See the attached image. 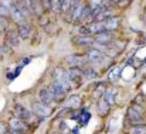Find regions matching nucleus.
I'll use <instances>...</instances> for the list:
<instances>
[{
  "instance_id": "nucleus-21",
  "label": "nucleus",
  "mask_w": 146,
  "mask_h": 134,
  "mask_svg": "<svg viewBox=\"0 0 146 134\" xmlns=\"http://www.w3.org/2000/svg\"><path fill=\"white\" fill-rule=\"evenodd\" d=\"M131 134H146V124L139 123V124H132Z\"/></svg>"
},
{
  "instance_id": "nucleus-11",
  "label": "nucleus",
  "mask_w": 146,
  "mask_h": 134,
  "mask_svg": "<svg viewBox=\"0 0 146 134\" xmlns=\"http://www.w3.org/2000/svg\"><path fill=\"white\" fill-rule=\"evenodd\" d=\"M95 43H99V44H111L112 41H115V34L112 31H108V30H104L101 33L95 34V38H94Z\"/></svg>"
},
{
  "instance_id": "nucleus-29",
  "label": "nucleus",
  "mask_w": 146,
  "mask_h": 134,
  "mask_svg": "<svg viewBox=\"0 0 146 134\" xmlns=\"http://www.w3.org/2000/svg\"><path fill=\"white\" fill-rule=\"evenodd\" d=\"M101 4H102V0H88V6L91 9H95V7L101 6Z\"/></svg>"
},
{
  "instance_id": "nucleus-23",
  "label": "nucleus",
  "mask_w": 146,
  "mask_h": 134,
  "mask_svg": "<svg viewBox=\"0 0 146 134\" xmlns=\"http://www.w3.org/2000/svg\"><path fill=\"white\" fill-rule=\"evenodd\" d=\"M82 69V76H85V78H88V79H95L97 78V72H95V69H92V68H81Z\"/></svg>"
},
{
  "instance_id": "nucleus-28",
  "label": "nucleus",
  "mask_w": 146,
  "mask_h": 134,
  "mask_svg": "<svg viewBox=\"0 0 146 134\" xmlns=\"http://www.w3.org/2000/svg\"><path fill=\"white\" fill-rule=\"evenodd\" d=\"M118 76H119V68H115V69L109 74V79H111V81H116Z\"/></svg>"
},
{
  "instance_id": "nucleus-15",
  "label": "nucleus",
  "mask_w": 146,
  "mask_h": 134,
  "mask_svg": "<svg viewBox=\"0 0 146 134\" xmlns=\"http://www.w3.org/2000/svg\"><path fill=\"white\" fill-rule=\"evenodd\" d=\"M116 92H118V89H116V88H113V86H111V88L105 89V92H104V99L106 100V103H108L109 106H113Z\"/></svg>"
},
{
  "instance_id": "nucleus-34",
  "label": "nucleus",
  "mask_w": 146,
  "mask_h": 134,
  "mask_svg": "<svg viewBox=\"0 0 146 134\" xmlns=\"http://www.w3.org/2000/svg\"><path fill=\"white\" fill-rule=\"evenodd\" d=\"M19 1H21V0H14V3H19Z\"/></svg>"
},
{
  "instance_id": "nucleus-30",
  "label": "nucleus",
  "mask_w": 146,
  "mask_h": 134,
  "mask_svg": "<svg viewBox=\"0 0 146 134\" xmlns=\"http://www.w3.org/2000/svg\"><path fill=\"white\" fill-rule=\"evenodd\" d=\"M38 1H41L44 7H47V9H50V0H38Z\"/></svg>"
},
{
  "instance_id": "nucleus-5",
  "label": "nucleus",
  "mask_w": 146,
  "mask_h": 134,
  "mask_svg": "<svg viewBox=\"0 0 146 134\" xmlns=\"http://www.w3.org/2000/svg\"><path fill=\"white\" fill-rule=\"evenodd\" d=\"M31 110H33V113L36 114V116H38L40 119H46V117H48L50 114L52 113V109L50 107V104H46V103H43V102H34L33 104H31Z\"/></svg>"
},
{
  "instance_id": "nucleus-7",
  "label": "nucleus",
  "mask_w": 146,
  "mask_h": 134,
  "mask_svg": "<svg viewBox=\"0 0 146 134\" xmlns=\"http://www.w3.org/2000/svg\"><path fill=\"white\" fill-rule=\"evenodd\" d=\"M47 89H48L50 93L52 95V97H54V100H55V102H62V100H64V97H65V93H67V92L62 89L57 82H54V81H52L48 86H47Z\"/></svg>"
},
{
  "instance_id": "nucleus-3",
  "label": "nucleus",
  "mask_w": 146,
  "mask_h": 134,
  "mask_svg": "<svg viewBox=\"0 0 146 134\" xmlns=\"http://www.w3.org/2000/svg\"><path fill=\"white\" fill-rule=\"evenodd\" d=\"M104 30H105V28H104V23L94 20V21H91V23L82 26V27L80 28V33L84 34V35H95V34L104 31Z\"/></svg>"
},
{
  "instance_id": "nucleus-20",
  "label": "nucleus",
  "mask_w": 146,
  "mask_h": 134,
  "mask_svg": "<svg viewBox=\"0 0 146 134\" xmlns=\"http://www.w3.org/2000/svg\"><path fill=\"white\" fill-rule=\"evenodd\" d=\"M81 104V99L77 96V95H72L71 97H68L67 100H65V107H78Z\"/></svg>"
},
{
  "instance_id": "nucleus-31",
  "label": "nucleus",
  "mask_w": 146,
  "mask_h": 134,
  "mask_svg": "<svg viewBox=\"0 0 146 134\" xmlns=\"http://www.w3.org/2000/svg\"><path fill=\"white\" fill-rule=\"evenodd\" d=\"M102 4H104V6H106V7H108V6H109V4H111V0H102Z\"/></svg>"
},
{
  "instance_id": "nucleus-26",
  "label": "nucleus",
  "mask_w": 146,
  "mask_h": 134,
  "mask_svg": "<svg viewBox=\"0 0 146 134\" xmlns=\"http://www.w3.org/2000/svg\"><path fill=\"white\" fill-rule=\"evenodd\" d=\"M72 3H74V0H61V11L62 13H68L71 10Z\"/></svg>"
},
{
  "instance_id": "nucleus-16",
  "label": "nucleus",
  "mask_w": 146,
  "mask_h": 134,
  "mask_svg": "<svg viewBox=\"0 0 146 134\" xmlns=\"http://www.w3.org/2000/svg\"><path fill=\"white\" fill-rule=\"evenodd\" d=\"M17 33L20 35V38H29L31 35V26H29L27 23H21V24H17Z\"/></svg>"
},
{
  "instance_id": "nucleus-32",
  "label": "nucleus",
  "mask_w": 146,
  "mask_h": 134,
  "mask_svg": "<svg viewBox=\"0 0 146 134\" xmlns=\"http://www.w3.org/2000/svg\"><path fill=\"white\" fill-rule=\"evenodd\" d=\"M111 3H122V0H111Z\"/></svg>"
},
{
  "instance_id": "nucleus-4",
  "label": "nucleus",
  "mask_w": 146,
  "mask_h": 134,
  "mask_svg": "<svg viewBox=\"0 0 146 134\" xmlns=\"http://www.w3.org/2000/svg\"><path fill=\"white\" fill-rule=\"evenodd\" d=\"M142 112H143V110L139 107V104L133 103V104L128 109V112H126V117H128V120H129L132 124H139V123H143Z\"/></svg>"
},
{
  "instance_id": "nucleus-24",
  "label": "nucleus",
  "mask_w": 146,
  "mask_h": 134,
  "mask_svg": "<svg viewBox=\"0 0 146 134\" xmlns=\"http://www.w3.org/2000/svg\"><path fill=\"white\" fill-rule=\"evenodd\" d=\"M13 4H14V0H0V9H1V11H4L7 14Z\"/></svg>"
},
{
  "instance_id": "nucleus-10",
  "label": "nucleus",
  "mask_w": 146,
  "mask_h": 134,
  "mask_svg": "<svg viewBox=\"0 0 146 134\" xmlns=\"http://www.w3.org/2000/svg\"><path fill=\"white\" fill-rule=\"evenodd\" d=\"M67 74H68V78H70V81H71L72 85H77V86L81 85V81H82V69H81V68H78V66H71V68L67 71Z\"/></svg>"
},
{
  "instance_id": "nucleus-14",
  "label": "nucleus",
  "mask_w": 146,
  "mask_h": 134,
  "mask_svg": "<svg viewBox=\"0 0 146 134\" xmlns=\"http://www.w3.org/2000/svg\"><path fill=\"white\" fill-rule=\"evenodd\" d=\"M38 100L43 102V103H46V104H52L55 102L54 97H52V95L50 93V90L47 88H43V89L38 90Z\"/></svg>"
},
{
  "instance_id": "nucleus-33",
  "label": "nucleus",
  "mask_w": 146,
  "mask_h": 134,
  "mask_svg": "<svg viewBox=\"0 0 146 134\" xmlns=\"http://www.w3.org/2000/svg\"><path fill=\"white\" fill-rule=\"evenodd\" d=\"M47 134H60V133H58V131H48Z\"/></svg>"
},
{
  "instance_id": "nucleus-25",
  "label": "nucleus",
  "mask_w": 146,
  "mask_h": 134,
  "mask_svg": "<svg viewBox=\"0 0 146 134\" xmlns=\"http://www.w3.org/2000/svg\"><path fill=\"white\" fill-rule=\"evenodd\" d=\"M50 9L54 13H60L61 11V0H50Z\"/></svg>"
},
{
  "instance_id": "nucleus-6",
  "label": "nucleus",
  "mask_w": 146,
  "mask_h": 134,
  "mask_svg": "<svg viewBox=\"0 0 146 134\" xmlns=\"http://www.w3.org/2000/svg\"><path fill=\"white\" fill-rule=\"evenodd\" d=\"M9 14H10V18H11L16 24H21V23H24V21H26V18L29 17V16L24 13V10H23L17 3H14V4L10 7Z\"/></svg>"
},
{
  "instance_id": "nucleus-8",
  "label": "nucleus",
  "mask_w": 146,
  "mask_h": 134,
  "mask_svg": "<svg viewBox=\"0 0 146 134\" xmlns=\"http://www.w3.org/2000/svg\"><path fill=\"white\" fill-rule=\"evenodd\" d=\"M13 112H14V116H16V117H19V119H21V120H24V122L31 120L33 116H34V113H33L31 110H29L27 107H24L23 104H16L14 109H13Z\"/></svg>"
},
{
  "instance_id": "nucleus-9",
  "label": "nucleus",
  "mask_w": 146,
  "mask_h": 134,
  "mask_svg": "<svg viewBox=\"0 0 146 134\" xmlns=\"http://www.w3.org/2000/svg\"><path fill=\"white\" fill-rule=\"evenodd\" d=\"M65 62H67L70 66H78V68H82L84 65L88 64L85 55H77V54L67 55V56H65Z\"/></svg>"
},
{
  "instance_id": "nucleus-19",
  "label": "nucleus",
  "mask_w": 146,
  "mask_h": 134,
  "mask_svg": "<svg viewBox=\"0 0 146 134\" xmlns=\"http://www.w3.org/2000/svg\"><path fill=\"white\" fill-rule=\"evenodd\" d=\"M98 114L99 116H106L108 114V112H109V109H111V106L106 103V100L102 97L99 102H98Z\"/></svg>"
},
{
  "instance_id": "nucleus-13",
  "label": "nucleus",
  "mask_w": 146,
  "mask_h": 134,
  "mask_svg": "<svg viewBox=\"0 0 146 134\" xmlns=\"http://www.w3.org/2000/svg\"><path fill=\"white\" fill-rule=\"evenodd\" d=\"M102 23H104V28H105V30H108V31H115V30L119 27V18H118V17H115V16L108 17V18H106V20H104Z\"/></svg>"
},
{
  "instance_id": "nucleus-35",
  "label": "nucleus",
  "mask_w": 146,
  "mask_h": 134,
  "mask_svg": "<svg viewBox=\"0 0 146 134\" xmlns=\"http://www.w3.org/2000/svg\"><path fill=\"white\" fill-rule=\"evenodd\" d=\"M33 1H34V3H37V1H38V0H33Z\"/></svg>"
},
{
  "instance_id": "nucleus-22",
  "label": "nucleus",
  "mask_w": 146,
  "mask_h": 134,
  "mask_svg": "<svg viewBox=\"0 0 146 134\" xmlns=\"http://www.w3.org/2000/svg\"><path fill=\"white\" fill-rule=\"evenodd\" d=\"M88 17H91V7H90V6H84V9H82V11H81V14H80L78 20H77V23L85 21ZM91 18H92V17H91Z\"/></svg>"
},
{
  "instance_id": "nucleus-17",
  "label": "nucleus",
  "mask_w": 146,
  "mask_h": 134,
  "mask_svg": "<svg viewBox=\"0 0 146 134\" xmlns=\"http://www.w3.org/2000/svg\"><path fill=\"white\" fill-rule=\"evenodd\" d=\"M72 41H74V44L81 45V47H88V45L94 44V38L91 35H84V34H81L80 37H75Z\"/></svg>"
},
{
  "instance_id": "nucleus-18",
  "label": "nucleus",
  "mask_w": 146,
  "mask_h": 134,
  "mask_svg": "<svg viewBox=\"0 0 146 134\" xmlns=\"http://www.w3.org/2000/svg\"><path fill=\"white\" fill-rule=\"evenodd\" d=\"M20 35H19V33H17V30L14 31V30H10V31H7V43L11 45V47H17V45L20 44Z\"/></svg>"
},
{
  "instance_id": "nucleus-27",
  "label": "nucleus",
  "mask_w": 146,
  "mask_h": 134,
  "mask_svg": "<svg viewBox=\"0 0 146 134\" xmlns=\"http://www.w3.org/2000/svg\"><path fill=\"white\" fill-rule=\"evenodd\" d=\"M0 134H10L9 123H6V122H0Z\"/></svg>"
},
{
  "instance_id": "nucleus-2",
  "label": "nucleus",
  "mask_w": 146,
  "mask_h": 134,
  "mask_svg": "<svg viewBox=\"0 0 146 134\" xmlns=\"http://www.w3.org/2000/svg\"><path fill=\"white\" fill-rule=\"evenodd\" d=\"M9 129H10V134H24L29 130V126L24 120L14 116L9 120Z\"/></svg>"
},
{
  "instance_id": "nucleus-12",
  "label": "nucleus",
  "mask_w": 146,
  "mask_h": 134,
  "mask_svg": "<svg viewBox=\"0 0 146 134\" xmlns=\"http://www.w3.org/2000/svg\"><path fill=\"white\" fill-rule=\"evenodd\" d=\"M85 58L88 62H101L104 55H102V51H99L95 47H90L85 52Z\"/></svg>"
},
{
  "instance_id": "nucleus-1",
  "label": "nucleus",
  "mask_w": 146,
  "mask_h": 134,
  "mask_svg": "<svg viewBox=\"0 0 146 134\" xmlns=\"http://www.w3.org/2000/svg\"><path fill=\"white\" fill-rule=\"evenodd\" d=\"M52 81L57 82L65 92H70L71 86H72V85H71V81H70V78H68L67 71H65L64 68H61V66L54 68V71H52Z\"/></svg>"
}]
</instances>
